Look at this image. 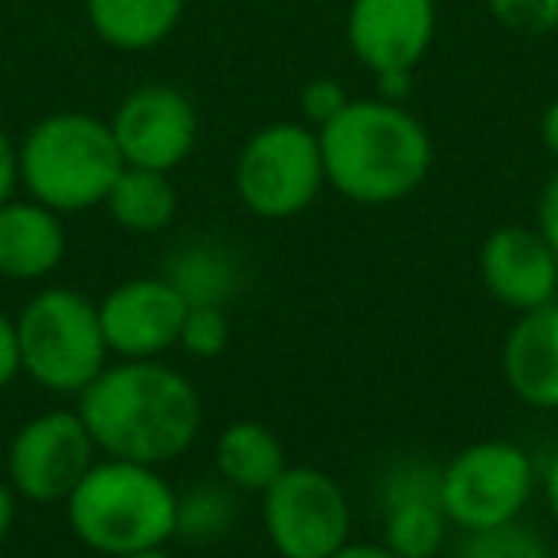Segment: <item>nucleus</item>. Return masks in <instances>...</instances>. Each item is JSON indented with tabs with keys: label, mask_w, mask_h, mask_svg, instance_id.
Returning a JSON list of instances; mask_svg holds the SVG:
<instances>
[{
	"label": "nucleus",
	"mask_w": 558,
	"mask_h": 558,
	"mask_svg": "<svg viewBox=\"0 0 558 558\" xmlns=\"http://www.w3.org/2000/svg\"><path fill=\"white\" fill-rule=\"evenodd\" d=\"M123 558H172L165 547H154V550H138V555H123Z\"/></svg>",
	"instance_id": "473e14b6"
},
{
	"label": "nucleus",
	"mask_w": 558,
	"mask_h": 558,
	"mask_svg": "<svg viewBox=\"0 0 558 558\" xmlns=\"http://www.w3.org/2000/svg\"><path fill=\"white\" fill-rule=\"evenodd\" d=\"M535 218H539V226H535V230H539L543 241H547V245L558 253V169L550 172V180L543 184V195H539V207H535Z\"/></svg>",
	"instance_id": "bb28decb"
},
{
	"label": "nucleus",
	"mask_w": 558,
	"mask_h": 558,
	"mask_svg": "<svg viewBox=\"0 0 558 558\" xmlns=\"http://www.w3.org/2000/svg\"><path fill=\"white\" fill-rule=\"evenodd\" d=\"M108 215L131 233H157L177 218V187L169 172L126 165L104 199Z\"/></svg>",
	"instance_id": "6ab92c4d"
},
{
	"label": "nucleus",
	"mask_w": 558,
	"mask_h": 558,
	"mask_svg": "<svg viewBox=\"0 0 558 558\" xmlns=\"http://www.w3.org/2000/svg\"><path fill=\"white\" fill-rule=\"evenodd\" d=\"M326 184L364 207H387L425 184L433 138L417 116L390 100H349L318 126Z\"/></svg>",
	"instance_id": "f03ea898"
},
{
	"label": "nucleus",
	"mask_w": 558,
	"mask_h": 558,
	"mask_svg": "<svg viewBox=\"0 0 558 558\" xmlns=\"http://www.w3.org/2000/svg\"><path fill=\"white\" fill-rule=\"evenodd\" d=\"M539 138L543 146H547V154L558 161V100L550 104L547 111H543V123H539Z\"/></svg>",
	"instance_id": "7c9ffc66"
},
{
	"label": "nucleus",
	"mask_w": 558,
	"mask_h": 558,
	"mask_svg": "<svg viewBox=\"0 0 558 558\" xmlns=\"http://www.w3.org/2000/svg\"><path fill=\"white\" fill-rule=\"evenodd\" d=\"M111 134L126 165L172 172L187 161L199 134L195 108L172 85H142L111 116Z\"/></svg>",
	"instance_id": "9b49d317"
},
{
	"label": "nucleus",
	"mask_w": 558,
	"mask_h": 558,
	"mask_svg": "<svg viewBox=\"0 0 558 558\" xmlns=\"http://www.w3.org/2000/svg\"><path fill=\"white\" fill-rule=\"evenodd\" d=\"M20 364L54 395H81L108 367L100 306L73 288H47L20 311Z\"/></svg>",
	"instance_id": "39448f33"
},
{
	"label": "nucleus",
	"mask_w": 558,
	"mask_h": 558,
	"mask_svg": "<svg viewBox=\"0 0 558 558\" xmlns=\"http://www.w3.org/2000/svg\"><path fill=\"white\" fill-rule=\"evenodd\" d=\"M165 279L187 299V306H226L238 288V264L226 248L192 241L172 253V260L165 264Z\"/></svg>",
	"instance_id": "aec40b11"
},
{
	"label": "nucleus",
	"mask_w": 558,
	"mask_h": 558,
	"mask_svg": "<svg viewBox=\"0 0 558 558\" xmlns=\"http://www.w3.org/2000/svg\"><path fill=\"white\" fill-rule=\"evenodd\" d=\"M187 299L165 276L126 279L100 303V326L108 352L119 360H161L180 349Z\"/></svg>",
	"instance_id": "9d476101"
},
{
	"label": "nucleus",
	"mask_w": 558,
	"mask_h": 558,
	"mask_svg": "<svg viewBox=\"0 0 558 558\" xmlns=\"http://www.w3.org/2000/svg\"><path fill=\"white\" fill-rule=\"evenodd\" d=\"M489 12L517 35H550L558 27V0H489Z\"/></svg>",
	"instance_id": "b1692460"
},
{
	"label": "nucleus",
	"mask_w": 558,
	"mask_h": 558,
	"mask_svg": "<svg viewBox=\"0 0 558 558\" xmlns=\"http://www.w3.org/2000/svg\"><path fill=\"white\" fill-rule=\"evenodd\" d=\"M215 466L230 489H245V494H264L279 474L288 471V456L283 444L260 421H238L218 436Z\"/></svg>",
	"instance_id": "f3484780"
},
{
	"label": "nucleus",
	"mask_w": 558,
	"mask_h": 558,
	"mask_svg": "<svg viewBox=\"0 0 558 558\" xmlns=\"http://www.w3.org/2000/svg\"><path fill=\"white\" fill-rule=\"evenodd\" d=\"M451 558H555V550L539 532L512 520V524L482 527V532H463Z\"/></svg>",
	"instance_id": "4be33fe9"
},
{
	"label": "nucleus",
	"mask_w": 558,
	"mask_h": 558,
	"mask_svg": "<svg viewBox=\"0 0 558 558\" xmlns=\"http://www.w3.org/2000/svg\"><path fill=\"white\" fill-rule=\"evenodd\" d=\"M88 24L116 50H149L180 24L184 0H85Z\"/></svg>",
	"instance_id": "a211bd4d"
},
{
	"label": "nucleus",
	"mask_w": 558,
	"mask_h": 558,
	"mask_svg": "<svg viewBox=\"0 0 558 558\" xmlns=\"http://www.w3.org/2000/svg\"><path fill=\"white\" fill-rule=\"evenodd\" d=\"M329 558H402V555H395L387 543H352L349 539L337 555H329Z\"/></svg>",
	"instance_id": "c756f323"
},
{
	"label": "nucleus",
	"mask_w": 558,
	"mask_h": 558,
	"mask_svg": "<svg viewBox=\"0 0 558 558\" xmlns=\"http://www.w3.org/2000/svg\"><path fill=\"white\" fill-rule=\"evenodd\" d=\"M20 184V146L9 138V131L0 126V207L12 199Z\"/></svg>",
	"instance_id": "cd10ccee"
},
{
	"label": "nucleus",
	"mask_w": 558,
	"mask_h": 558,
	"mask_svg": "<svg viewBox=\"0 0 558 558\" xmlns=\"http://www.w3.org/2000/svg\"><path fill=\"white\" fill-rule=\"evenodd\" d=\"M238 195L260 218H291L318 199L326 184L318 131L306 123H271L245 142L233 169Z\"/></svg>",
	"instance_id": "423d86ee"
},
{
	"label": "nucleus",
	"mask_w": 558,
	"mask_h": 558,
	"mask_svg": "<svg viewBox=\"0 0 558 558\" xmlns=\"http://www.w3.org/2000/svg\"><path fill=\"white\" fill-rule=\"evenodd\" d=\"M509 390L532 410H558V303L524 311L501 349Z\"/></svg>",
	"instance_id": "2eb2a0df"
},
{
	"label": "nucleus",
	"mask_w": 558,
	"mask_h": 558,
	"mask_svg": "<svg viewBox=\"0 0 558 558\" xmlns=\"http://www.w3.org/2000/svg\"><path fill=\"white\" fill-rule=\"evenodd\" d=\"M260 497L264 532L279 558H329L352 539L349 497L322 466H288Z\"/></svg>",
	"instance_id": "6e6552de"
},
{
	"label": "nucleus",
	"mask_w": 558,
	"mask_h": 558,
	"mask_svg": "<svg viewBox=\"0 0 558 558\" xmlns=\"http://www.w3.org/2000/svg\"><path fill=\"white\" fill-rule=\"evenodd\" d=\"M436 35V0H352L349 47L364 70L413 73Z\"/></svg>",
	"instance_id": "f8f14e48"
},
{
	"label": "nucleus",
	"mask_w": 558,
	"mask_h": 558,
	"mask_svg": "<svg viewBox=\"0 0 558 558\" xmlns=\"http://www.w3.org/2000/svg\"><path fill=\"white\" fill-rule=\"evenodd\" d=\"M532 489L535 463L512 440H478L440 466L444 509L459 532H482L520 520L532 501Z\"/></svg>",
	"instance_id": "0eeeda50"
},
{
	"label": "nucleus",
	"mask_w": 558,
	"mask_h": 558,
	"mask_svg": "<svg viewBox=\"0 0 558 558\" xmlns=\"http://www.w3.org/2000/svg\"><path fill=\"white\" fill-rule=\"evenodd\" d=\"M543 494H547V509L558 524V451L550 456V463L543 466Z\"/></svg>",
	"instance_id": "2f4dec72"
},
{
	"label": "nucleus",
	"mask_w": 558,
	"mask_h": 558,
	"mask_svg": "<svg viewBox=\"0 0 558 558\" xmlns=\"http://www.w3.org/2000/svg\"><path fill=\"white\" fill-rule=\"evenodd\" d=\"M349 104V96H344V88L337 85V81L322 77V81H311V85L303 88V116L306 123L318 131V126H326L333 116H341V108Z\"/></svg>",
	"instance_id": "393cba45"
},
{
	"label": "nucleus",
	"mask_w": 558,
	"mask_h": 558,
	"mask_svg": "<svg viewBox=\"0 0 558 558\" xmlns=\"http://www.w3.org/2000/svg\"><path fill=\"white\" fill-rule=\"evenodd\" d=\"M16 489H12L9 478H0V543L9 539L12 524H16Z\"/></svg>",
	"instance_id": "c85d7f7f"
},
{
	"label": "nucleus",
	"mask_w": 558,
	"mask_h": 558,
	"mask_svg": "<svg viewBox=\"0 0 558 558\" xmlns=\"http://www.w3.org/2000/svg\"><path fill=\"white\" fill-rule=\"evenodd\" d=\"M451 520L440 497V466L405 459L383 482V543L402 558H436Z\"/></svg>",
	"instance_id": "ddd939ff"
},
{
	"label": "nucleus",
	"mask_w": 558,
	"mask_h": 558,
	"mask_svg": "<svg viewBox=\"0 0 558 558\" xmlns=\"http://www.w3.org/2000/svg\"><path fill=\"white\" fill-rule=\"evenodd\" d=\"M96 440L77 410H50L32 417L9 448V482L35 505H58L81 486L96 463Z\"/></svg>",
	"instance_id": "1a4fd4ad"
},
{
	"label": "nucleus",
	"mask_w": 558,
	"mask_h": 558,
	"mask_svg": "<svg viewBox=\"0 0 558 558\" xmlns=\"http://www.w3.org/2000/svg\"><path fill=\"white\" fill-rule=\"evenodd\" d=\"M478 271L486 291L509 311H539L558 303V253L539 230L501 226L482 241Z\"/></svg>",
	"instance_id": "4468645a"
},
{
	"label": "nucleus",
	"mask_w": 558,
	"mask_h": 558,
	"mask_svg": "<svg viewBox=\"0 0 558 558\" xmlns=\"http://www.w3.org/2000/svg\"><path fill=\"white\" fill-rule=\"evenodd\" d=\"M238 520V501L226 486H195L177 501V535L192 543H207L226 535Z\"/></svg>",
	"instance_id": "412c9836"
},
{
	"label": "nucleus",
	"mask_w": 558,
	"mask_h": 558,
	"mask_svg": "<svg viewBox=\"0 0 558 558\" xmlns=\"http://www.w3.org/2000/svg\"><path fill=\"white\" fill-rule=\"evenodd\" d=\"M77 398L96 448L131 463H172L192 448L203 425L199 390L161 360L108 364Z\"/></svg>",
	"instance_id": "f257e3e1"
},
{
	"label": "nucleus",
	"mask_w": 558,
	"mask_h": 558,
	"mask_svg": "<svg viewBox=\"0 0 558 558\" xmlns=\"http://www.w3.org/2000/svg\"><path fill=\"white\" fill-rule=\"evenodd\" d=\"M123 169L111 123L85 111L47 116L20 146V184L58 215L100 207Z\"/></svg>",
	"instance_id": "20e7f679"
},
{
	"label": "nucleus",
	"mask_w": 558,
	"mask_h": 558,
	"mask_svg": "<svg viewBox=\"0 0 558 558\" xmlns=\"http://www.w3.org/2000/svg\"><path fill=\"white\" fill-rule=\"evenodd\" d=\"M65 226L62 215L39 199H9L0 207V276L32 283L62 264Z\"/></svg>",
	"instance_id": "dca6fc26"
},
{
	"label": "nucleus",
	"mask_w": 558,
	"mask_h": 558,
	"mask_svg": "<svg viewBox=\"0 0 558 558\" xmlns=\"http://www.w3.org/2000/svg\"><path fill=\"white\" fill-rule=\"evenodd\" d=\"M24 372L20 364V333H16V318L0 311V390L9 387L16 375Z\"/></svg>",
	"instance_id": "a878e982"
},
{
	"label": "nucleus",
	"mask_w": 558,
	"mask_h": 558,
	"mask_svg": "<svg viewBox=\"0 0 558 558\" xmlns=\"http://www.w3.org/2000/svg\"><path fill=\"white\" fill-rule=\"evenodd\" d=\"M177 501L180 494L157 466L108 456L65 497V517L88 550L123 558L165 547L177 535Z\"/></svg>",
	"instance_id": "7ed1b4c3"
},
{
	"label": "nucleus",
	"mask_w": 558,
	"mask_h": 558,
	"mask_svg": "<svg viewBox=\"0 0 558 558\" xmlns=\"http://www.w3.org/2000/svg\"><path fill=\"white\" fill-rule=\"evenodd\" d=\"M230 341V322H226V306H187L184 333H180V349L195 360H210L226 349Z\"/></svg>",
	"instance_id": "5701e85b"
}]
</instances>
